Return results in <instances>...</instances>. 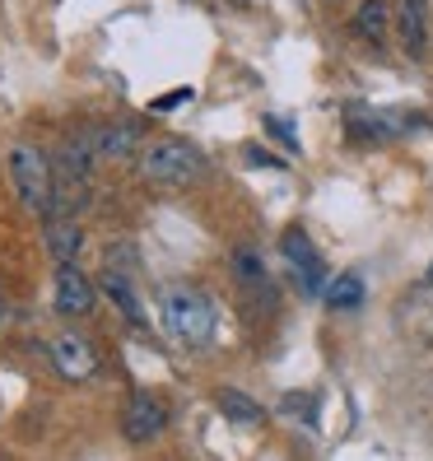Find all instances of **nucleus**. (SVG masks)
I'll use <instances>...</instances> for the list:
<instances>
[{
    "label": "nucleus",
    "mask_w": 433,
    "mask_h": 461,
    "mask_svg": "<svg viewBox=\"0 0 433 461\" xmlns=\"http://www.w3.org/2000/svg\"><path fill=\"white\" fill-rule=\"evenodd\" d=\"M229 5H238V10H248V5H252V0H229Z\"/></svg>",
    "instance_id": "nucleus-17"
},
{
    "label": "nucleus",
    "mask_w": 433,
    "mask_h": 461,
    "mask_svg": "<svg viewBox=\"0 0 433 461\" xmlns=\"http://www.w3.org/2000/svg\"><path fill=\"white\" fill-rule=\"evenodd\" d=\"M79 248H85V229H79V220H70V214H47V252L57 257V266L75 261Z\"/></svg>",
    "instance_id": "nucleus-11"
},
{
    "label": "nucleus",
    "mask_w": 433,
    "mask_h": 461,
    "mask_svg": "<svg viewBox=\"0 0 433 461\" xmlns=\"http://www.w3.org/2000/svg\"><path fill=\"white\" fill-rule=\"evenodd\" d=\"M103 289H107V298H113V303L122 308V317L140 327V321H145V312H140V298H135L131 280H126V276H113V270H103Z\"/></svg>",
    "instance_id": "nucleus-14"
},
{
    "label": "nucleus",
    "mask_w": 433,
    "mask_h": 461,
    "mask_svg": "<svg viewBox=\"0 0 433 461\" xmlns=\"http://www.w3.org/2000/svg\"><path fill=\"white\" fill-rule=\"evenodd\" d=\"M103 270H113V276L135 280V270H140V252H135L131 242H113V248L103 252Z\"/></svg>",
    "instance_id": "nucleus-16"
},
{
    "label": "nucleus",
    "mask_w": 433,
    "mask_h": 461,
    "mask_svg": "<svg viewBox=\"0 0 433 461\" xmlns=\"http://www.w3.org/2000/svg\"><path fill=\"white\" fill-rule=\"evenodd\" d=\"M428 280H433V266H428Z\"/></svg>",
    "instance_id": "nucleus-18"
},
{
    "label": "nucleus",
    "mask_w": 433,
    "mask_h": 461,
    "mask_svg": "<svg viewBox=\"0 0 433 461\" xmlns=\"http://www.w3.org/2000/svg\"><path fill=\"white\" fill-rule=\"evenodd\" d=\"M396 42L405 61H428L433 47V0H396Z\"/></svg>",
    "instance_id": "nucleus-4"
},
{
    "label": "nucleus",
    "mask_w": 433,
    "mask_h": 461,
    "mask_svg": "<svg viewBox=\"0 0 433 461\" xmlns=\"http://www.w3.org/2000/svg\"><path fill=\"white\" fill-rule=\"evenodd\" d=\"M51 359H57L61 377H70V383H85V377L98 373V359L85 336H57L51 340Z\"/></svg>",
    "instance_id": "nucleus-10"
},
{
    "label": "nucleus",
    "mask_w": 433,
    "mask_h": 461,
    "mask_svg": "<svg viewBox=\"0 0 433 461\" xmlns=\"http://www.w3.org/2000/svg\"><path fill=\"white\" fill-rule=\"evenodd\" d=\"M327 308H336V312H355V308H364V280L355 276V270H345V276H336L331 285H327Z\"/></svg>",
    "instance_id": "nucleus-13"
},
{
    "label": "nucleus",
    "mask_w": 433,
    "mask_h": 461,
    "mask_svg": "<svg viewBox=\"0 0 433 461\" xmlns=\"http://www.w3.org/2000/svg\"><path fill=\"white\" fill-rule=\"evenodd\" d=\"M140 173L158 186H186L205 173V158L196 145L177 140V135H158V140L140 149Z\"/></svg>",
    "instance_id": "nucleus-3"
},
{
    "label": "nucleus",
    "mask_w": 433,
    "mask_h": 461,
    "mask_svg": "<svg viewBox=\"0 0 433 461\" xmlns=\"http://www.w3.org/2000/svg\"><path fill=\"white\" fill-rule=\"evenodd\" d=\"M214 405H220L224 420H233V424H261L266 420L261 405L252 396H242L238 387H220V392H214Z\"/></svg>",
    "instance_id": "nucleus-12"
},
{
    "label": "nucleus",
    "mask_w": 433,
    "mask_h": 461,
    "mask_svg": "<svg viewBox=\"0 0 433 461\" xmlns=\"http://www.w3.org/2000/svg\"><path fill=\"white\" fill-rule=\"evenodd\" d=\"M5 168H10V186H14V196L23 210H33V214H51V201H57V173H51V158L33 145H14L10 158H5Z\"/></svg>",
    "instance_id": "nucleus-2"
},
{
    "label": "nucleus",
    "mask_w": 433,
    "mask_h": 461,
    "mask_svg": "<svg viewBox=\"0 0 433 461\" xmlns=\"http://www.w3.org/2000/svg\"><path fill=\"white\" fill-rule=\"evenodd\" d=\"M164 327L177 345H210L214 336V303H210V294H201L196 285H173L164 294Z\"/></svg>",
    "instance_id": "nucleus-1"
},
{
    "label": "nucleus",
    "mask_w": 433,
    "mask_h": 461,
    "mask_svg": "<svg viewBox=\"0 0 433 461\" xmlns=\"http://www.w3.org/2000/svg\"><path fill=\"white\" fill-rule=\"evenodd\" d=\"M233 276H238V285H248V289L266 285V257L257 248H238L233 252Z\"/></svg>",
    "instance_id": "nucleus-15"
},
{
    "label": "nucleus",
    "mask_w": 433,
    "mask_h": 461,
    "mask_svg": "<svg viewBox=\"0 0 433 461\" xmlns=\"http://www.w3.org/2000/svg\"><path fill=\"white\" fill-rule=\"evenodd\" d=\"M168 415H164V405H158L149 392H135L131 405H126V415H122V433L131 443H154L158 433H164Z\"/></svg>",
    "instance_id": "nucleus-9"
},
{
    "label": "nucleus",
    "mask_w": 433,
    "mask_h": 461,
    "mask_svg": "<svg viewBox=\"0 0 433 461\" xmlns=\"http://www.w3.org/2000/svg\"><path fill=\"white\" fill-rule=\"evenodd\" d=\"M85 140L94 145L98 164H126V158H140L145 126L140 122H98L85 131Z\"/></svg>",
    "instance_id": "nucleus-5"
},
{
    "label": "nucleus",
    "mask_w": 433,
    "mask_h": 461,
    "mask_svg": "<svg viewBox=\"0 0 433 461\" xmlns=\"http://www.w3.org/2000/svg\"><path fill=\"white\" fill-rule=\"evenodd\" d=\"M349 33H355L364 47L383 51L396 33V5L392 0H359L355 14H349Z\"/></svg>",
    "instance_id": "nucleus-6"
},
{
    "label": "nucleus",
    "mask_w": 433,
    "mask_h": 461,
    "mask_svg": "<svg viewBox=\"0 0 433 461\" xmlns=\"http://www.w3.org/2000/svg\"><path fill=\"white\" fill-rule=\"evenodd\" d=\"M51 298H57L61 317H85L98 303V289L75 261H66V266H57V289H51Z\"/></svg>",
    "instance_id": "nucleus-8"
},
{
    "label": "nucleus",
    "mask_w": 433,
    "mask_h": 461,
    "mask_svg": "<svg viewBox=\"0 0 433 461\" xmlns=\"http://www.w3.org/2000/svg\"><path fill=\"white\" fill-rule=\"evenodd\" d=\"M280 252H284V261L299 270V280H303V289L308 294H327V266H321V257H317V248H312V238L303 233V229H289L284 238H280Z\"/></svg>",
    "instance_id": "nucleus-7"
}]
</instances>
